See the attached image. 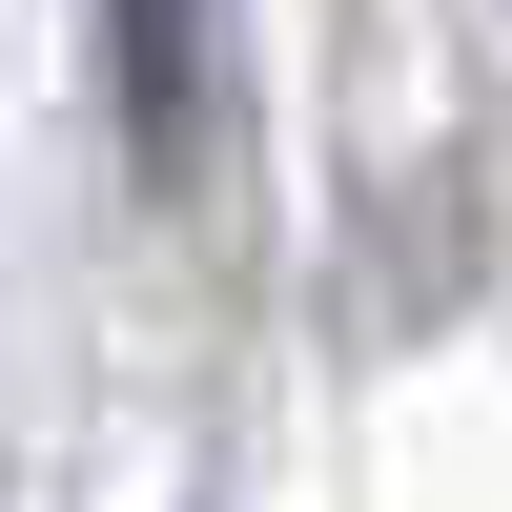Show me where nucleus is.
Instances as JSON below:
<instances>
[{
	"instance_id": "obj_1",
	"label": "nucleus",
	"mask_w": 512,
	"mask_h": 512,
	"mask_svg": "<svg viewBox=\"0 0 512 512\" xmlns=\"http://www.w3.org/2000/svg\"><path fill=\"white\" fill-rule=\"evenodd\" d=\"M123 144H144V185L226 164V21L205 0H123Z\"/></svg>"
}]
</instances>
